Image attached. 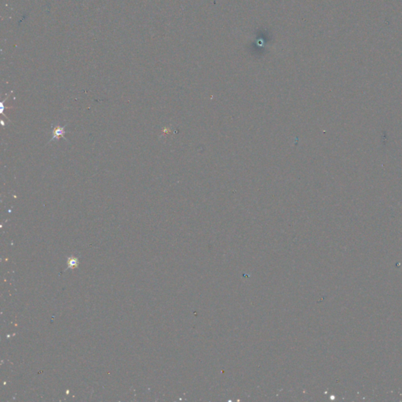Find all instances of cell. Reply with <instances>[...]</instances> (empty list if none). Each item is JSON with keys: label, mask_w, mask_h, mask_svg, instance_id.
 Returning <instances> with one entry per match:
<instances>
[{"label": "cell", "mask_w": 402, "mask_h": 402, "mask_svg": "<svg viewBox=\"0 0 402 402\" xmlns=\"http://www.w3.org/2000/svg\"><path fill=\"white\" fill-rule=\"evenodd\" d=\"M65 127L66 126H64V127H60L58 125L55 126L53 130V138L49 140V142H53L54 140H58L60 138H63L64 139H65L64 136L65 134V130H64Z\"/></svg>", "instance_id": "1"}, {"label": "cell", "mask_w": 402, "mask_h": 402, "mask_svg": "<svg viewBox=\"0 0 402 402\" xmlns=\"http://www.w3.org/2000/svg\"><path fill=\"white\" fill-rule=\"evenodd\" d=\"M76 265V260H75V259H73V260H72L71 262H70V265H69L70 266H71V265Z\"/></svg>", "instance_id": "2"}]
</instances>
